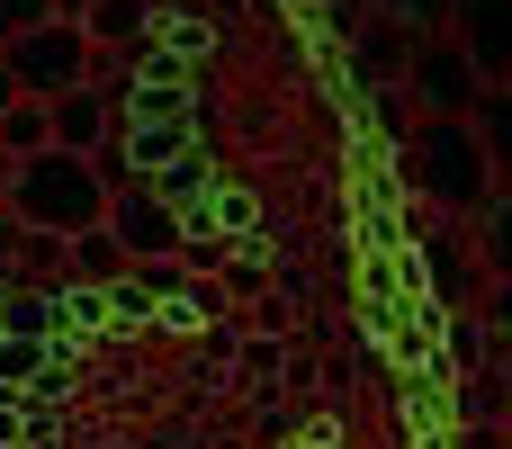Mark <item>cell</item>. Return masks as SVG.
<instances>
[{
    "mask_svg": "<svg viewBox=\"0 0 512 449\" xmlns=\"http://www.w3.org/2000/svg\"><path fill=\"white\" fill-rule=\"evenodd\" d=\"M99 225H108V243H117L135 270L180 261V234H189V216H180L171 198H153L144 180H135V189H108V216H99Z\"/></svg>",
    "mask_w": 512,
    "mask_h": 449,
    "instance_id": "obj_4",
    "label": "cell"
},
{
    "mask_svg": "<svg viewBox=\"0 0 512 449\" xmlns=\"http://www.w3.org/2000/svg\"><path fill=\"white\" fill-rule=\"evenodd\" d=\"M108 117H117V108H108L99 90H63V99H45V135H54V153H81V162L108 144Z\"/></svg>",
    "mask_w": 512,
    "mask_h": 449,
    "instance_id": "obj_7",
    "label": "cell"
},
{
    "mask_svg": "<svg viewBox=\"0 0 512 449\" xmlns=\"http://www.w3.org/2000/svg\"><path fill=\"white\" fill-rule=\"evenodd\" d=\"M378 18H396L414 45H432V36H450V0H378Z\"/></svg>",
    "mask_w": 512,
    "mask_h": 449,
    "instance_id": "obj_12",
    "label": "cell"
},
{
    "mask_svg": "<svg viewBox=\"0 0 512 449\" xmlns=\"http://www.w3.org/2000/svg\"><path fill=\"white\" fill-rule=\"evenodd\" d=\"M0 207H9L18 234H54V243H72V234H90V225L108 216V189H99V171H90L81 153H27V162H9Z\"/></svg>",
    "mask_w": 512,
    "mask_h": 449,
    "instance_id": "obj_2",
    "label": "cell"
},
{
    "mask_svg": "<svg viewBox=\"0 0 512 449\" xmlns=\"http://www.w3.org/2000/svg\"><path fill=\"white\" fill-rule=\"evenodd\" d=\"M45 18H54V0H0V45L9 36H36Z\"/></svg>",
    "mask_w": 512,
    "mask_h": 449,
    "instance_id": "obj_13",
    "label": "cell"
},
{
    "mask_svg": "<svg viewBox=\"0 0 512 449\" xmlns=\"http://www.w3.org/2000/svg\"><path fill=\"white\" fill-rule=\"evenodd\" d=\"M450 45H459V63H468L486 90H504V72H512V18H504V0H450Z\"/></svg>",
    "mask_w": 512,
    "mask_h": 449,
    "instance_id": "obj_6",
    "label": "cell"
},
{
    "mask_svg": "<svg viewBox=\"0 0 512 449\" xmlns=\"http://www.w3.org/2000/svg\"><path fill=\"white\" fill-rule=\"evenodd\" d=\"M9 108H18V90H9V72H0V117H9Z\"/></svg>",
    "mask_w": 512,
    "mask_h": 449,
    "instance_id": "obj_15",
    "label": "cell"
},
{
    "mask_svg": "<svg viewBox=\"0 0 512 449\" xmlns=\"http://www.w3.org/2000/svg\"><path fill=\"white\" fill-rule=\"evenodd\" d=\"M81 36H90V54H99V45H144L153 18H144V0H90V9H81Z\"/></svg>",
    "mask_w": 512,
    "mask_h": 449,
    "instance_id": "obj_9",
    "label": "cell"
},
{
    "mask_svg": "<svg viewBox=\"0 0 512 449\" xmlns=\"http://www.w3.org/2000/svg\"><path fill=\"white\" fill-rule=\"evenodd\" d=\"M405 180H414L423 207L477 216V207H495V144H486L468 117H423L414 144H405Z\"/></svg>",
    "mask_w": 512,
    "mask_h": 449,
    "instance_id": "obj_1",
    "label": "cell"
},
{
    "mask_svg": "<svg viewBox=\"0 0 512 449\" xmlns=\"http://www.w3.org/2000/svg\"><path fill=\"white\" fill-rule=\"evenodd\" d=\"M405 90H414V108H423V117H468L486 81L459 63V45H450V36H432V45H414V54H405Z\"/></svg>",
    "mask_w": 512,
    "mask_h": 449,
    "instance_id": "obj_5",
    "label": "cell"
},
{
    "mask_svg": "<svg viewBox=\"0 0 512 449\" xmlns=\"http://www.w3.org/2000/svg\"><path fill=\"white\" fill-rule=\"evenodd\" d=\"M18 261V225H9V207H0V270Z\"/></svg>",
    "mask_w": 512,
    "mask_h": 449,
    "instance_id": "obj_14",
    "label": "cell"
},
{
    "mask_svg": "<svg viewBox=\"0 0 512 449\" xmlns=\"http://www.w3.org/2000/svg\"><path fill=\"white\" fill-rule=\"evenodd\" d=\"M468 449H495V432H477V441H468Z\"/></svg>",
    "mask_w": 512,
    "mask_h": 449,
    "instance_id": "obj_16",
    "label": "cell"
},
{
    "mask_svg": "<svg viewBox=\"0 0 512 449\" xmlns=\"http://www.w3.org/2000/svg\"><path fill=\"white\" fill-rule=\"evenodd\" d=\"M351 54H360V72H378V81H396V72H405V54H414V36H405L396 18H369Z\"/></svg>",
    "mask_w": 512,
    "mask_h": 449,
    "instance_id": "obj_10",
    "label": "cell"
},
{
    "mask_svg": "<svg viewBox=\"0 0 512 449\" xmlns=\"http://www.w3.org/2000/svg\"><path fill=\"white\" fill-rule=\"evenodd\" d=\"M0 153H9V162H27V153H54V135H45V108H36V99H18V108L0 117Z\"/></svg>",
    "mask_w": 512,
    "mask_h": 449,
    "instance_id": "obj_11",
    "label": "cell"
},
{
    "mask_svg": "<svg viewBox=\"0 0 512 449\" xmlns=\"http://www.w3.org/2000/svg\"><path fill=\"white\" fill-rule=\"evenodd\" d=\"M63 270H72L81 288H126V270H135V261L108 243V225H90V234H72V243H63Z\"/></svg>",
    "mask_w": 512,
    "mask_h": 449,
    "instance_id": "obj_8",
    "label": "cell"
},
{
    "mask_svg": "<svg viewBox=\"0 0 512 449\" xmlns=\"http://www.w3.org/2000/svg\"><path fill=\"white\" fill-rule=\"evenodd\" d=\"M0 72H9V90L18 99H63V90H90V72H99V54H90V36L81 27H63V18H45L36 36H9L0 45Z\"/></svg>",
    "mask_w": 512,
    "mask_h": 449,
    "instance_id": "obj_3",
    "label": "cell"
},
{
    "mask_svg": "<svg viewBox=\"0 0 512 449\" xmlns=\"http://www.w3.org/2000/svg\"><path fill=\"white\" fill-rule=\"evenodd\" d=\"M0 189H9V153H0Z\"/></svg>",
    "mask_w": 512,
    "mask_h": 449,
    "instance_id": "obj_17",
    "label": "cell"
}]
</instances>
